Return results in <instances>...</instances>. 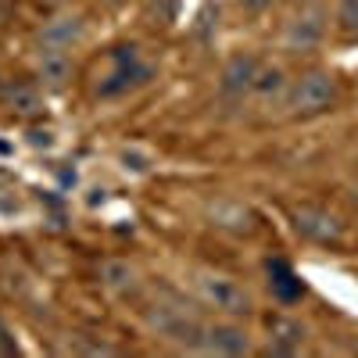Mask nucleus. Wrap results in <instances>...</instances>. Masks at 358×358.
Here are the masks:
<instances>
[{
	"label": "nucleus",
	"instance_id": "2",
	"mask_svg": "<svg viewBox=\"0 0 358 358\" xmlns=\"http://www.w3.org/2000/svg\"><path fill=\"white\" fill-rule=\"evenodd\" d=\"M197 290H201V297H204L208 305L219 308V312H226V315H248V312H251L248 290L236 283V280H229V276L204 273V276L197 280Z\"/></svg>",
	"mask_w": 358,
	"mask_h": 358
},
{
	"label": "nucleus",
	"instance_id": "1",
	"mask_svg": "<svg viewBox=\"0 0 358 358\" xmlns=\"http://www.w3.org/2000/svg\"><path fill=\"white\" fill-rule=\"evenodd\" d=\"M334 101H337V79L330 72H308L287 94V104L294 115H319L326 108H334Z\"/></svg>",
	"mask_w": 358,
	"mask_h": 358
},
{
	"label": "nucleus",
	"instance_id": "16",
	"mask_svg": "<svg viewBox=\"0 0 358 358\" xmlns=\"http://www.w3.org/2000/svg\"><path fill=\"white\" fill-rule=\"evenodd\" d=\"M104 280H108V287L122 290L126 283H133V268L122 265V262H108V265H104Z\"/></svg>",
	"mask_w": 358,
	"mask_h": 358
},
{
	"label": "nucleus",
	"instance_id": "18",
	"mask_svg": "<svg viewBox=\"0 0 358 358\" xmlns=\"http://www.w3.org/2000/svg\"><path fill=\"white\" fill-rule=\"evenodd\" d=\"M54 4H72V0H54Z\"/></svg>",
	"mask_w": 358,
	"mask_h": 358
},
{
	"label": "nucleus",
	"instance_id": "11",
	"mask_svg": "<svg viewBox=\"0 0 358 358\" xmlns=\"http://www.w3.org/2000/svg\"><path fill=\"white\" fill-rule=\"evenodd\" d=\"M265 326H268V334H273V351L276 355H290V351L301 348V341H305L301 322H294L287 315H268Z\"/></svg>",
	"mask_w": 358,
	"mask_h": 358
},
{
	"label": "nucleus",
	"instance_id": "7",
	"mask_svg": "<svg viewBox=\"0 0 358 358\" xmlns=\"http://www.w3.org/2000/svg\"><path fill=\"white\" fill-rule=\"evenodd\" d=\"M201 348L219 351V355H248L251 351V341H248V334L241 330V326L215 322V326H208V330H204V344Z\"/></svg>",
	"mask_w": 358,
	"mask_h": 358
},
{
	"label": "nucleus",
	"instance_id": "8",
	"mask_svg": "<svg viewBox=\"0 0 358 358\" xmlns=\"http://www.w3.org/2000/svg\"><path fill=\"white\" fill-rule=\"evenodd\" d=\"M83 18L79 15H57V18H50L43 29H40V47H62V50H69L72 43H79L83 40Z\"/></svg>",
	"mask_w": 358,
	"mask_h": 358
},
{
	"label": "nucleus",
	"instance_id": "10",
	"mask_svg": "<svg viewBox=\"0 0 358 358\" xmlns=\"http://www.w3.org/2000/svg\"><path fill=\"white\" fill-rule=\"evenodd\" d=\"M322 40V11H305L287 25V43L294 50H308Z\"/></svg>",
	"mask_w": 358,
	"mask_h": 358
},
{
	"label": "nucleus",
	"instance_id": "5",
	"mask_svg": "<svg viewBox=\"0 0 358 358\" xmlns=\"http://www.w3.org/2000/svg\"><path fill=\"white\" fill-rule=\"evenodd\" d=\"M294 226L301 236H308V241H319V244H330V241H341V222L330 215V212H322V208H297V215H294Z\"/></svg>",
	"mask_w": 358,
	"mask_h": 358
},
{
	"label": "nucleus",
	"instance_id": "14",
	"mask_svg": "<svg viewBox=\"0 0 358 358\" xmlns=\"http://www.w3.org/2000/svg\"><path fill=\"white\" fill-rule=\"evenodd\" d=\"M283 90H287V79H283V72H280V69H258L255 86H251V94H255V97L268 101V97H280Z\"/></svg>",
	"mask_w": 358,
	"mask_h": 358
},
{
	"label": "nucleus",
	"instance_id": "13",
	"mask_svg": "<svg viewBox=\"0 0 358 358\" xmlns=\"http://www.w3.org/2000/svg\"><path fill=\"white\" fill-rule=\"evenodd\" d=\"M4 101H8V108L18 111V115H33V111H40V94H36V86H29V83H15V86H8V90H4Z\"/></svg>",
	"mask_w": 358,
	"mask_h": 358
},
{
	"label": "nucleus",
	"instance_id": "6",
	"mask_svg": "<svg viewBox=\"0 0 358 358\" xmlns=\"http://www.w3.org/2000/svg\"><path fill=\"white\" fill-rule=\"evenodd\" d=\"M255 76H258V62L251 54H233L226 69H222V94L226 97H244L251 94V86H255Z\"/></svg>",
	"mask_w": 358,
	"mask_h": 358
},
{
	"label": "nucleus",
	"instance_id": "12",
	"mask_svg": "<svg viewBox=\"0 0 358 358\" xmlns=\"http://www.w3.org/2000/svg\"><path fill=\"white\" fill-rule=\"evenodd\" d=\"M268 268V287H273V294L280 297V301H297V297L305 294V287H301V280H297V273L283 262V258H273L265 265Z\"/></svg>",
	"mask_w": 358,
	"mask_h": 358
},
{
	"label": "nucleus",
	"instance_id": "4",
	"mask_svg": "<svg viewBox=\"0 0 358 358\" xmlns=\"http://www.w3.org/2000/svg\"><path fill=\"white\" fill-rule=\"evenodd\" d=\"M151 326L158 334H165L169 341H176V344H187V348H201L204 344V326L194 315H187L183 308H176V305H155Z\"/></svg>",
	"mask_w": 358,
	"mask_h": 358
},
{
	"label": "nucleus",
	"instance_id": "15",
	"mask_svg": "<svg viewBox=\"0 0 358 358\" xmlns=\"http://www.w3.org/2000/svg\"><path fill=\"white\" fill-rule=\"evenodd\" d=\"M337 22L348 36H358V0H341L337 4Z\"/></svg>",
	"mask_w": 358,
	"mask_h": 358
},
{
	"label": "nucleus",
	"instance_id": "9",
	"mask_svg": "<svg viewBox=\"0 0 358 358\" xmlns=\"http://www.w3.org/2000/svg\"><path fill=\"white\" fill-rule=\"evenodd\" d=\"M36 76H40L47 86H65L69 76H72V54L62 50V47H40Z\"/></svg>",
	"mask_w": 358,
	"mask_h": 358
},
{
	"label": "nucleus",
	"instance_id": "3",
	"mask_svg": "<svg viewBox=\"0 0 358 358\" xmlns=\"http://www.w3.org/2000/svg\"><path fill=\"white\" fill-rule=\"evenodd\" d=\"M143 79H147V69L140 65L136 47H115L111 50V72L101 76L97 94L101 97H118V94H126L129 86L143 83Z\"/></svg>",
	"mask_w": 358,
	"mask_h": 358
},
{
	"label": "nucleus",
	"instance_id": "17",
	"mask_svg": "<svg viewBox=\"0 0 358 358\" xmlns=\"http://www.w3.org/2000/svg\"><path fill=\"white\" fill-rule=\"evenodd\" d=\"M244 11H265V8H273V0H236Z\"/></svg>",
	"mask_w": 358,
	"mask_h": 358
}]
</instances>
